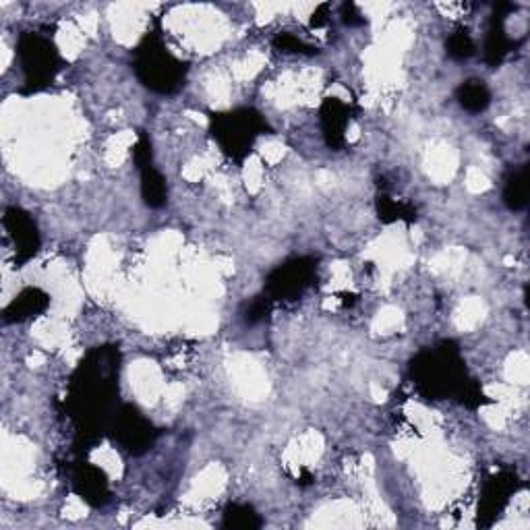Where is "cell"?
I'll list each match as a JSON object with an SVG mask.
<instances>
[{
  "label": "cell",
  "mask_w": 530,
  "mask_h": 530,
  "mask_svg": "<svg viewBox=\"0 0 530 530\" xmlns=\"http://www.w3.org/2000/svg\"><path fill=\"white\" fill-rule=\"evenodd\" d=\"M410 375L429 400L454 398L470 408L485 402L481 386L468 375L454 342H441L433 350L419 352L410 365Z\"/></svg>",
  "instance_id": "2"
},
{
  "label": "cell",
  "mask_w": 530,
  "mask_h": 530,
  "mask_svg": "<svg viewBox=\"0 0 530 530\" xmlns=\"http://www.w3.org/2000/svg\"><path fill=\"white\" fill-rule=\"evenodd\" d=\"M71 489L92 508H102L110 499V485L104 470L83 460L71 470Z\"/></svg>",
  "instance_id": "10"
},
{
  "label": "cell",
  "mask_w": 530,
  "mask_h": 530,
  "mask_svg": "<svg viewBox=\"0 0 530 530\" xmlns=\"http://www.w3.org/2000/svg\"><path fill=\"white\" fill-rule=\"evenodd\" d=\"M272 303H274V301L268 297V294H263V297H257V299L249 305V309H247V313H245L247 323H259V321H263L265 317L270 315V311H272Z\"/></svg>",
  "instance_id": "21"
},
{
  "label": "cell",
  "mask_w": 530,
  "mask_h": 530,
  "mask_svg": "<svg viewBox=\"0 0 530 530\" xmlns=\"http://www.w3.org/2000/svg\"><path fill=\"white\" fill-rule=\"evenodd\" d=\"M504 203L508 210L520 212L528 203V166H520L512 170L504 185Z\"/></svg>",
  "instance_id": "16"
},
{
  "label": "cell",
  "mask_w": 530,
  "mask_h": 530,
  "mask_svg": "<svg viewBox=\"0 0 530 530\" xmlns=\"http://www.w3.org/2000/svg\"><path fill=\"white\" fill-rule=\"evenodd\" d=\"M17 61L23 71V92L38 94L54 83L63 58L50 38L40 32H23L17 40Z\"/></svg>",
  "instance_id": "5"
},
{
  "label": "cell",
  "mask_w": 530,
  "mask_h": 530,
  "mask_svg": "<svg viewBox=\"0 0 530 530\" xmlns=\"http://www.w3.org/2000/svg\"><path fill=\"white\" fill-rule=\"evenodd\" d=\"M512 9H514L512 5H499L491 17V23L487 29V38H485V50H483L485 63L489 67L502 65L508 58V54L516 46V42L506 32V17Z\"/></svg>",
  "instance_id": "11"
},
{
  "label": "cell",
  "mask_w": 530,
  "mask_h": 530,
  "mask_svg": "<svg viewBox=\"0 0 530 530\" xmlns=\"http://www.w3.org/2000/svg\"><path fill=\"white\" fill-rule=\"evenodd\" d=\"M317 261L313 257H292L278 265L265 280V294L272 301H294L313 284Z\"/></svg>",
  "instance_id": "6"
},
{
  "label": "cell",
  "mask_w": 530,
  "mask_h": 530,
  "mask_svg": "<svg viewBox=\"0 0 530 530\" xmlns=\"http://www.w3.org/2000/svg\"><path fill=\"white\" fill-rule=\"evenodd\" d=\"M141 174V199L152 210H160L168 201V187L162 172L154 166V162L137 168Z\"/></svg>",
  "instance_id": "14"
},
{
  "label": "cell",
  "mask_w": 530,
  "mask_h": 530,
  "mask_svg": "<svg viewBox=\"0 0 530 530\" xmlns=\"http://www.w3.org/2000/svg\"><path fill=\"white\" fill-rule=\"evenodd\" d=\"M446 50L456 61H466V58L477 54V44L473 36L468 34V29H458L448 40H446Z\"/></svg>",
  "instance_id": "19"
},
{
  "label": "cell",
  "mask_w": 530,
  "mask_h": 530,
  "mask_svg": "<svg viewBox=\"0 0 530 530\" xmlns=\"http://www.w3.org/2000/svg\"><path fill=\"white\" fill-rule=\"evenodd\" d=\"M121 355L114 346H98L75 369L65 398V412L75 425V448L87 452L100 441L114 415L119 394Z\"/></svg>",
  "instance_id": "1"
},
{
  "label": "cell",
  "mask_w": 530,
  "mask_h": 530,
  "mask_svg": "<svg viewBox=\"0 0 530 530\" xmlns=\"http://www.w3.org/2000/svg\"><path fill=\"white\" fill-rule=\"evenodd\" d=\"M133 71L147 90L156 94L179 92L187 79V65L166 48L156 32L147 34L133 52Z\"/></svg>",
  "instance_id": "3"
},
{
  "label": "cell",
  "mask_w": 530,
  "mask_h": 530,
  "mask_svg": "<svg viewBox=\"0 0 530 530\" xmlns=\"http://www.w3.org/2000/svg\"><path fill=\"white\" fill-rule=\"evenodd\" d=\"M5 228L9 232V239L15 247L17 263H25L32 259L40 249V230L36 222L21 208H9L5 212Z\"/></svg>",
  "instance_id": "9"
},
{
  "label": "cell",
  "mask_w": 530,
  "mask_h": 530,
  "mask_svg": "<svg viewBox=\"0 0 530 530\" xmlns=\"http://www.w3.org/2000/svg\"><path fill=\"white\" fill-rule=\"evenodd\" d=\"M520 481L510 470H502V473L491 475L481 491L479 499V516L477 522L483 528L493 526V522L502 516L506 506L510 504L512 495L518 491Z\"/></svg>",
  "instance_id": "8"
},
{
  "label": "cell",
  "mask_w": 530,
  "mask_h": 530,
  "mask_svg": "<svg viewBox=\"0 0 530 530\" xmlns=\"http://www.w3.org/2000/svg\"><path fill=\"white\" fill-rule=\"evenodd\" d=\"M456 100L466 112L479 114V112L487 110V106L491 104V92H489V87L485 85V81L468 79L458 87Z\"/></svg>",
  "instance_id": "15"
},
{
  "label": "cell",
  "mask_w": 530,
  "mask_h": 530,
  "mask_svg": "<svg viewBox=\"0 0 530 530\" xmlns=\"http://www.w3.org/2000/svg\"><path fill=\"white\" fill-rule=\"evenodd\" d=\"M321 133L332 150H340L346 141V127L350 123V108L338 98H326L319 108Z\"/></svg>",
  "instance_id": "12"
},
{
  "label": "cell",
  "mask_w": 530,
  "mask_h": 530,
  "mask_svg": "<svg viewBox=\"0 0 530 530\" xmlns=\"http://www.w3.org/2000/svg\"><path fill=\"white\" fill-rule=\"evenodd\" d=\"M274 46L284 54H315L317 52L313 46L305 44L303 40H299L297 36H292V34H280L274 40Z\"/></svg>",
  "instance_id": "20"
},
{
  "label": "cell",
  "mask_w": 530,
  "mask_h": 530,
  "mask_svg": "<svg viewBox=\"0 0 530 530\" xmlns=\"http://www.w3.org/2000/svg\"><path fill=\"white\" fill-rule=\"evenodd\" d=\"M108 433L116 444L133 456L150 450L156 439L154 425L133 404H123L114 410Z\"/></svg>",
  "instance_id": "7"
},
{
  "label": "cell",
  "mask_w": 530,
  "mask_h": 530,
  "mask_svg": "<svg viewBox=\"0 0 530 530\" xmlns=\"http://www.w3.org/2000/svg\"><path fill=\"white\" fill-rule=\"evenodd\" d=\"M210 133L230 160L243 162L253 152L257 139L270 133V125L255 108H237L212 114Z\"/></svg>",
  "instance_id": "4"
},
{
  "label": "cell",
  "mask_w": 530,
  "mask_h": 530,
  "mask_svg": "<svg viewBox=\"0 0 530 530\" xmlns=\"http://www.w3.org/2000/svg\"><path fill=\"white\" fill-rule=\"evenodd\" d=\"M222 526L228 530H257L263 526V520L251 506L230 504L224 510Z\"/></svg>",
  "instance_id": "17"
},
{
  "label": "cell",
  "mask_w": 530,
  "mask_h": 530,
  "mask_svg": "<svg viewBox=\"0 0 530 530\" xmlns=\"http://www.w3.org/2000/svg\"><path fill=\"white\" fill-rule=\"evenodd\" d=\"M377 216L381 222L392 224V222H412L417 218V212L412 205L392 199L388 195H379L377 197Z\"/></svg>",
  "instance_id": "18"
},
{
  "label": "cell",
  "mask_w": 530,
  "mask_h": 530,
  "mask_svg": "<svg viewBox=\"0 0 530 530\" xmlns=\"http://www.w3.org/2000/svg\"><path fill=\"white\" fill-rule=\"evenodd\" d=\"M50 307V297L40 288H25L5 309V321L17 323L42 315Z\"/></svg>",
  "instance_id": "13"
}]
</instances>
